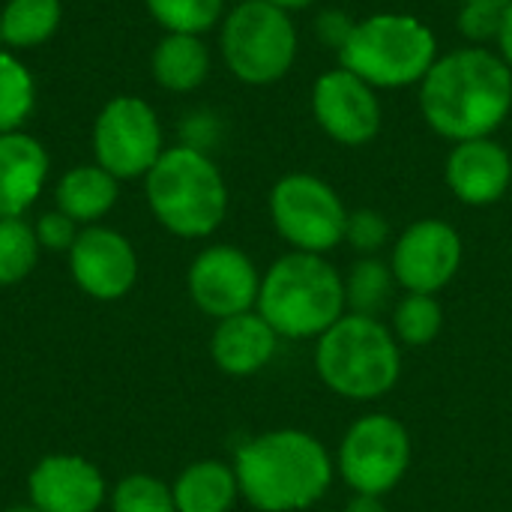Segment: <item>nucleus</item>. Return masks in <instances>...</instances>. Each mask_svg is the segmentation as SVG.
<instances>
[{
	"label": "nucleus",
	"instance_id": "6",
	"mask_svg": "<svg viewBox=\"0 0 512 512\" xmlns=\"http://www.w3.org/2000/svg\"><path fill=\"white\" fill-rule=\"evenodd\" d=\"M339 66L360 75L375 90L414 87L438 60L435 30L408 12H375L354 21L351 36L336 51Z\"/></svg>",
	"mask_w": 512,
	"mask_h": 512
},
{
	"label": "nucleus",
	"instance_id": "7",
	"mask_svg": "<svg viewBox=\"0 0 512 512\" xmlns=\"http://www.w3.org/2000/svg\"><path fill=\"white\" fill-rule=\"evenodd\" d=\"M219 48L225 66L243 84H276L297 60V24L291 21V12L267 0H243L225 15Z\"/></svg>",
	"mask_w": 512,
	"mask_h": 512
},
{
	"label": "nucleus",
	"instance_id": "35",
	"mask_svg": "<svg viewBox=\"0 0 512 512\" xmlns=\"http://www.w3.org/2000/svg\"><path fill=\"white\" fill-rule=\"evenodd\" d=\"M267 3H273V6H279V9H285V12H300V9L315 6L318 0H267Z\"/></svg>",
	"mask_w": 512,
	"mask_h": 512
},
{
	"label": "nucleus",
	"instance_id": "3",
	"mask_svg": "<svg viewBox=\"0 0 512 512\" xmlns=\"http://www.w3.org/2000/svg\"><path fill=\"white\" fill-rule=\"evenodd\" d=\"M255 309L279 339L315 342L348 312L345 276L327 255L291 249L261 273Z\"/></svg>",
	"mask_w": 512,
	"mask_h": 512
},
{
	"label": "nucleus",
	"instance_id": "30",
	"mask_svg": "<svg viewBox=\"0 0 512 512\" xmlns=\"http://www.w3.org/2000/svg\"><path fill=\"white\" fill-rule=\"evenodd\" d=\"M504 9L501 6H486V3H462L456 27L471 45H483L489 39H498Z\"/></svg>",
	"mask_w": 512,
	"mask_h": 512
},
{
	"label": "nucleus",
	"instance_id": "32",
	"mask_svg": "<svg viewBox=\"0 0 512 512\" xmlns=\"http://www.w3.org/2000/svg\"><path fill=\"white\" fill-rule=\"evenodd\" d=\"M351 30H354V18L345 15L342 9H324V12L315 18V36H318L324 45L336 48V51L345 45V39L351 36Z\"/></svg>",
	"mask_w": 512,
	"mask_h": 512
},
{
	"label": "nucleus",
	"instance_id": "26",
	"mask_svg": "<svg viewBox=\"0 0 512 512\" xmlns=\"http://www.w3.org/2000/svg\"><path fill=\"white\" fill-rule=\"evenodd\" d=\"M39 240L33 225H27L21 216L0 219V285H18L24 282L39 261Z\"/></svg>",
	"mask_w": 512,
	"mask_h": 512
},
{
	"label": "nucleus",
	"instance_id": "5",
	"mask_svg": "<svg viewBox=\"0 0 512 512\" xmlns=\"http://www.w3.org/2000/svg\"><path fill=\"white\" fill-rule=\"evenodd\" d=\"M156 222L183 240L210 237L228 216V186L219 165L192 144L168 147L144 177Z\"/></svg>",
	"mask_w": 512,
	"mask_h": 512
},
{
	"label": "nucleus",
	"instance_id": "20",
	"mask_svg": "<svg viewBox=\"0 0 512 512\" xmlns=\"http://www.w3.org/2000/svg\"><path fill=\"white\" fill-rule=\"evenodd\" d=\"M120 180L102 165H78L66 171L54 189V204L78 225H96L120 198Z\"/></svg>",
	"mask_w": 512,
	"mask_h": 512
},
{
	"label": "nucleus",
	"instance_id": "21",
	"mask_svg": "<svg viewBox=\"0 0 512 512\" xmlns=\"http://www.w3.org/2000/svg\"><path fill=\"white\" fill-rule=\"evenodd\" d=\"M153 78L171 93H189L210 75V51L195 33H165L153 48Z\"/></svg>",
	"mask_w": 512,
	"mask_h": 512
},
{
	"label": "nucleus",
	"instance_id": "2",
	"mask_svg": "<svg viewBox=\"0 0 512 512\" xmlns=\"http://www.w3.org/2000/svg\"><path fill=\"white\" fill-rule=\"evenodd\" d=\"M240 498L258 512H306L336 480L330 450L303 429H270L249 438L234 456Z\"/></svg>",
	"mask_w": 512,
	"mask_h": 512
},
{
	"label": "nucleus",
	"instance_id": "36",
	"mask_svg": "<svg viewBox=\"0 0 512 512\" xmlns=\"http://www.w3.org/2000/svg\"><path fill=\"white\" fill-rule=\"evenodd\" d=\"M462 3H486V6H501V9H507L512 0H462Z\"/></svg>",
	"mask_w": 512,
	"mask_h": 512
},
{
	"label": "nucleus",
	"instance_id": "37",
	"mask_svg": "<svg viewBox=\"0 0 512 512\" xmlns=\"http://www.w3.org/2000/svg\"><path fill=\"white\" fill-rule=\"evenodd\" d=\"M3 512H39V510L27 501V504H15V507H9V510H3Z\"/></svg>",
	"mask_w": 512,
	"mask_h": 512
},
{
	"label": "nucleus",
	"instance_id": "28",
	"mask_svg": "<svg viewBox=\"0 0 512 512\" xmlns=\"http://www.w3.org/2000/svg\"><path fill=\"white\" fill-rule=\"evenodd\" d=\"M111 512H177L171 483L153 474H129L111 492Z\"/></svg>",
	"mask_w": 512,
	"mask_h": 512
},
{
	"label": "nucleus",
	"instance_id": "9",
	"mask_svg": "<svg viewBox=\"0 0 512 512\" xmlns=\"http://www.w3.org/2000/svg\"><path fill=\"white\" fill-rule=\"evenodd\" d=\"M348 213L342 195L318 174L294 171L270 189L273 228L294 252L327 255L342 246Z\"/></svg>",
	"mask_w": 512,
	"mask_h": 512
},
{
	"label": "nucleus",
	"instance_id": "25",
	"mask_svg": "<svg viewBox=\"0 0 512 512\" xmlns=\"http://www.w3.org/2000/svg\"><path fill=\"white\" fill-rule=\"evenodd\" d=\"M33 105H36L33 75L15 54L0 51V135L21 132Z\"/></svg>",
	"mask_w": 512,
	"mask_h": 512
},
{
	"label": "nucleus",
	"instance_id": "29",
	"mask_svg": "<svg viewBox=\"0 0 512 512\" xmlns=\"http://www.w3.org/2000/svg\"><path fill=\"white\" fill-rule=\"evenodd\" d=\"M345 243L360 255H378L387 243H390V222L384 213L360 207L348 213V225H345Z\"/></svg>",
	"mask_w": 512,
	"mask_h": 512
},
{
	"label": "nucleus",
	"instance_id": "34",
	"mask_svg": "<svg viewBox=\"0 0 512 512\" xmlns=\"http://www.w3.org/2000/svg\"><path fill=\"white\" fill-rule=\"evenodd\" d=\"M345 512H387L384 498H369V495H354Z\"/></svg>",
	"mask_w": 512,
	"mask_h": 512
},
{
	"label": "nucleus",
	"instance_id": "31",
	"mask_svg": "<svg viewBox=\"0 0 512 512\" xmlns=\"http://www.w3.org/2000/svg\"><path fill=\"white\" fill-rule=\"evenodd\" d=\"M33 231H36V240H39L42 249H48V252H69L75 237H78V222H72L60 210H51V213H42L36 219Z\"/></svg>",
	"mask_w": 512,
	"mask_h": 512
},
{
	"label": "nucleus",
	"instance_id": "27",
	"mask_svg": "<svg viewBox=\"0 0 512 512\" xmlns=\"http://www.w3.org/2000/svg\"><path fill=\"white\" fill-rule=\"evenodd\" d=\"M147 12L168 33H207L222 21L225 0H144Z\"/></svg>",
	"mask_w": 512,
	"mask_h": 512
},
{
	"label": "nucleus",
	"instance_id": "13",
	"mask_svg": "<svg viewBox=\"0 0 512 512\" xmlns=\"http://www.w3.org/2000/svg\"><path fill=\"white\" fill-rule=\"evenodd\" d=\"M312 117L342 147H366L381 132V99L360 75L336 66L312 84Z\"/></svg>",
	"mask_w": 512,
	"mask_h": 512
},
{
	"label": "nucleus",
	"instance_id": "1",
	"mask_svg": "<svg viewBox=\"0 0 512 512\" xmlns=\"http://www.w3.org/2000/svg\"><path fill=\"white\" fill-rule=\"evenodd\" d=\"M510 111L512 69L486 45L441 54L420 81V114L444 141L492 138Z\"/></svg>",
	"mask_w": 512,
	"mask_h": 512
},
{
	"label": "nucleus",
	"instance_id": "16",
	"mask_svg": "<svg viewBox=\"0 0 512 512\" xmlns=\"http://www.w3.org/2000/svg\"><path fill=\"white\" fill-rule=\"evenodd\" d=\"M444 180L456 201L468 207H489L498 204L512 186V156L495 138H474L453 144Z\"/></svg>",
	"mask_w": 512,
	"mask_h": 512
},
{
	"label": "nucleus",
	"instance_id": "17",
	"mask_svg": "<svg viewBox=\"0 0 512 512\" xmlns=\"http://www.w3.org/2000/svg\"><path fill=\"white\" fill-rule=\"evenodd\" d=\"M279 342L282 339L276 330L258 315V309H252L216 321L210 336V357L222 375L252 378L276 360Z\"/></svg>",
	"mask_w": 512,
	"mask_h": 512
},
{
	"label": "nucleus",
	"instance_id": "4",
	"mask_svg": "<svg viewBox=\"0 0 512 512\" xmlns=\"http://www.w3.org/2000/svg\"><path fill=\"white\" fill-rule=\"evenodd\" d=\"M315 372L339 399L378 402L402 378V345L381 318L345 312L315 339Z\"/></svg>",
	"mask_w": 512,
	"mask_h": 512
},
{
	"label": "nucleus",
	"instance_id": "14",
	"mask_svg": "<svg viewBox=\"0 0 512 512\" xmlns=\"http://www.w3.org/2000/svg\"><path fill=\"white\" fill-rule=\"evenodd\" d=\"M69 273L87 297L99 303H114L135 288L138 255L120 231L87 225L78 231L69 249Z\"/></svg>",
	"mask_w": 512,
	"mask_h": 512
},
{
	"label": "nucleus",
	"instance_id": "24",
	"mask_svg": "<svg viewBox=\"0 0 512 512\" xmlns=\"http://www.w3.org/2000/svg\"><path fill=\"white\" fill-rule=\"evenodd\" d=\"M393 336L402 348H426L444 330V306L435 294H405L393 306Z\"/></svg>",
	"mask_w": 512,
	"mask_h": 512
},
{
	"label": "nucleus",
	"instance_id": "33",
	"mask_svg": "<svg viewBox=\"0 0 512 512\" xmlns=\"http://www.w3.org/2000/svg\"><path fill=\"white\" fill-rule=\"evenodd\" d=\"M498 54L501 60L512 69V3L504 9V18H501V30H498Z\"/></svg>",
	"mask_w": 512,
	"mask_h": 512
},
{
	"label": "nucleus",
	"instance_id": "8",
	"mask_svg": "<svg viewBox=\"0 0 512 512\" xmlns=\"http://www.w3.org/2000/svg\"><path fill=\"white\" fill-rule=\"evenodd\" d=\"M414 459V441L408 426L393 414L357 417L333 456L336 477L354 492L369 498H387L408 474Z\"/></svg>",
	"mask_w": 512,
	"mask_h": 512
},
{
	"label": "nucleus",
	"instance_id": "11",
	"mask_svg": "<svg viewBox=\"0 0 512 512\" xmlns=\"http://www.w3.org/2000/svg\"><path fill=\"white\" fill-rule=\"evenodd\" d=\"M465 261L462 234L444 219H417L393 243L390 270L405 294H441Z\"/></svg>",
	"mask_w": 512,
	"mask_h": 512
},
{
	"label": "nucleus",
	"instance_id": "18",
	"mask_svg": "<svg viewBox=\"0 0 512 512\" xmlns=\"http://www.w3.org/2000/svg\"><path fill=\"white\" fill-rule=\"evenodd\" d=\"M48 177L45 147L24 132L0 135V219L27 213Z\"/></svg>",
	"mask_w": 512,
	"mask_h": 512
},
{
	"label": "nucleus",
	"instance_id": "10",
	"mask_svg": "<svg viewBox=\"0 0 512 512\" xmlns=\"http://www.w3.org/2000/svg\"><path fill=\"white\" fill-rule=\"evenodd\" d=\"M93 153L96 165L117 180L147 177L165 153L156 111L138 96L111 99L93 123Z\"/></svg>",
	"mask_w": 512,
	"mask_h": 512
},
{
	"label": "nucleus",
	"instance_id": "22",
	"mask_svg": "<svg viewBox=\"0 0 512 512\" xmlns=\"http://www.w3.org/2000/svg\"><path fill=\"white\" fill-rule=\"evenodd\" d=\"M60 18V0H9L0 9V42L9 48H36L54 36Z\"/></svg>",
	"mask_w": 512,
	"mask_h": 512
},
{
	"label": "nucleus",
	"instance_id": "15",
	"mask_svg": "<svg viewBox=\"0 0 512 512\" xmlns=\"http://www.w3.org/2000/svg\"><path fill=\"white\" fill-rule=\"evenodd\" d=\"M105 498L102 471L75 453H51L27 477V501L39 512H96Z\"/></svg>",
	"mask_w": 512,
	"mask_h": 512
},
{
	"label": "nucleus",
	"instance_id": "19",
	"mask_svg": "<svg viewBox=\"0 0 512 512\" xmlns=\"http://www.w3.org/2000/svg\"><path fill=\"white\" fill-rule=\"evenodd\" d=\"M177 512H231L240 501L234 465L222 459H198L171 483Z\"/></svg>",
	"mask_w": 512,
	"mask_h": 512
},
{
	"label": "nucleus",
	"instance_id": "23",
	"mask_svg": "<svg viewBox=\"0 0 512 512\" xmlns=\"http://www.w3.org/2000/svg\"><path fill=\"white\" fill-rule=\"evenodd\" d=\"M396 288V276L390 270V261H381L378 255L369 258H357L345 276V300H348V312H360V315H375L381 309L390 306Z\"/></svg>",
	"mask_w": 512,
	"mask_h": 512
},
{
	"label": "nucleus",
	"instance_id": "12",
	"mask_svg": "<svg viewBox=\"0 0 512 512\" xmlns=\"http://www.w3.org/2000/svg\"><path fill=\"white\" fill-rule=\"evenodd\" d=\"M186 288L198 312L213 321H222L240 312H252L258 306L261 270L240 246L213 243L192 258Z\"/></svg>",
	"mask_w": 512,
	"mask_h": 512
}]
</instances>
